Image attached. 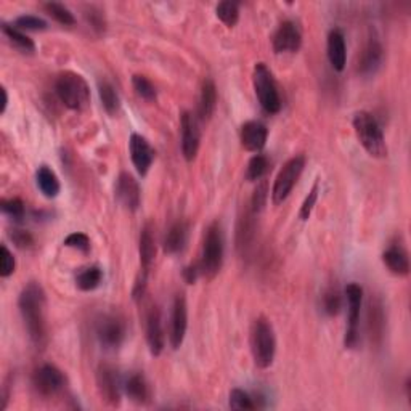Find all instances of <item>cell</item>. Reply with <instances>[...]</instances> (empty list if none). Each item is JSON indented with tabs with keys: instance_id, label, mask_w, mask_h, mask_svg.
<instances>
[{
	"instance_id": "83f0119b",
	"label": "cell",
	"mask_w": 411,
	"mask_h": 411,
	"mask_svg": "<svg viewBox=\"0 0 411 411\" xmlns=\"http://www.w3.org/2000/svg\"><path fill=\"white\" fill-rule=\"evenodd\" d=\"M2 32L5 34V37H7L11 44H13L15 49H18L21 54H26V55H32L34 51H36V44L32 42L31 37H27L25 32L21 31L13 25H7V23H4L2 25Z\"/></svg>"
},
{
	"instance_id": "f546056e",
	"label": "cell",
	"mask_w": 411,
	"mask_h": 411,
	"mask_svg": "<svg viewBox=\"0 0 411 411\" xmlns=\"http://www.w3.org/2000/svg\"><path fill=\"white\" fill-rule=\"evenodd\" d=\"M98 94H100L102 105H103V108H105V111L108 114L114 116L116 113L119 111L121 100H119V95L113 87V84H109L108 80H100V82H98Z\"/></svg>"
},
{
	"instance_id": "6da1fadb",
	"label": "cell",
	"mask_w": 411,
	"mask_h": 411,
	"mask_svg": "<svg viewBox=\"0 0 411 411\" xmlns=\"http://www.w3.org/2000/svg\"><path fill=\"white\" fill-rule=\"evenodd\" d=\"M45 305H47V299H45L44 288L36 281L27 283L20 294L18 307L23 320H25L29 339L37 349H44L47 344Z\"/></svg>"
},
{
	"instance_id": "8992f818",
	"label": "cell",
	"mask_w": 411,
	"mask_h": 411,
	"mask_svg": "<svg viewBox=\"0 0 411 411\" xmlns=\"http://www.w3.org/2000/svg\"><path fill=\"white\" fill-rule=\"evenodd\" d=\"M252 82L260 106L270 114H276L280 111L281 98L280 94H278L274 74H271L265 63H257V65L254 66Z\"/></svg>"
},
{
	"instance_id": "5b68a950",
	"label": "cell",
	"mask_w": 411,
	"mask_h": 411,
	"mask_svg": "<svg viewBox=\"0 0 411 411\" xmlns=\"http://www.w3.org/2000/svg\"><path fill=\"white\" fill-rule=\"evenodd\" d=\"M223 262V233L219 222H212L206 230L202 256L200 262L201 275L206 280H214L219 275Z\"/></svg>"
},
{
	"instance_id": "bcb514c9",
	"label": "cell",
	"mask_w": 411,
	"mask_h": 411,
	"mask_svg": "<svg viewBox=\"0 0 411 411\" xmlns=\"http://www.w3.org/2000/svg\"><path fill=\"white\" fill-rule=\"evenodd\" d=\"M200 275H201L200 264L198 265H190V267H187L183 270V278H185V281L188 283V285H193V283H196V280H198Z\"/></svg>"
},
{
	"instance_id": "5bb4252c",
	"label": "cell",
	"mask_w": 411,
	"mask_h": 411,
	"mask_svg": "<svg viewBox=\"0 0 411 411\" xmlns=\"http://www.w3.org/2000/svg\"><path fill=\"white\" fill-rule=\"evenodd\" d=\"M188 328V307L183 294H177L172 307V325H171V345L172 349H178L183 344L185 334Z\"/></svg>"
},
{
	"instance_id": "3957f363",
	"label": "cell",
	"mask_w": 411,
	"mask_h": 411,
	"mask_svg": "<svg viewBox=\"0 0 411 411\" xmlns=\"http://www.w3.org/2000/svg\"><path fill=\"white\" fill-rule=\"evenodd\" d=\"M354 129L358 142L367 149V153L373 158H386L387 145L384 140L383 130L374 116L368 111H358L354 116Z\"/></svg>"
},
{
	"instance_id": "836d02e7",
	"label": "cell",
	"mask_w": 411,
	"mask_h": 411,
	"mask_svg": "<svg viewBox=\"0 0 411 411\" xmlns=\"http://www.w3.org/2000/svg\"><path fill=\"white\" fill-rule=\"evenodd\" d=\"M269 169V159L264 154L252 156L251 161L247 163L246 169V180L249 182H257L265 176V172Z\"/></svg>"
},
{
	"instance_id": "4316f807",
	"label": "cell",
	"mask_w": 411,
	"mask_h": 411,
	"mask_svg": "<svg viewBox=\"0 0 411 411\" xmlns=\"http://www.w3.org/2000/svg\"><path fill=\"white\" fill-rule=\"evenodd\" d=\"M187 236H188L187 223L185 222L173 223L164 238V251L167 254L180 252L185 247V243H187Z\"/></svg>"
},
{
	"instance_id": "cb8c5ba5",
	"label": "cell",
	"mask_w": 411,
	"mask_h": 411,
	"mask_svg": "<svg viewBox=\"0 0 411 411\" xmlns=\"http://www.w3.org/2000/svg\"><path fill=\"white\" fill-rule=\"evenodd\" d=\"M217 106V87L211 78H206L201 85L200 95V119L209 121Z\"/></svg>"
},
{
	"instance_id": "7bdbcfd3",
	"label": "cell",
	"mask_w": 411,
	"mask_h": 411,
	"mask_svg": "<svg viewBox=\"0 0 411 411\" xmlns=\"http://www.w3.org/2000/svg\"><path fill=\"white\" fill-rule=\"evenodd\" d=\"M65 246L78 249V251L87 254L90 251V240H89V236L84 233H71L65 240Z\"/></svg>"
},
{
	"instance_id": "ffe728a7",
	"label": "cell",
	"mask_w": 411,
	"mask_h": 411,
	"mask_svg": "<svg viewBox=\"0 0 411 411\" xmlns=\"http://www.w3.org/2000/svg\"><path fill=\"white\" fill-rule=\"evenodd\" d=\"M381 63H383V47L376 39H369L358 63V71L364 76H372L381 68Z\"/></svg>"
},
{
	"instance_id": "e0dca14e",
	"label": "cell",
	"mask_w": 411,
	"mask_h": 411,
	"mask_svg": "<svg viewBox=\"0 0 411 411\" xmlns=\"http://www.w3.org/2000/svg\"><path fill=\"white\" fill-rule=\"evenodd\" d=\"M129 149H130V158L132 163H134L137 172L140 176H147V172L149 171V167L153 164L154 159V149L152 148V145L148 143V140L138 134L130 135L129 142Z\"/></svg>"
},
{
	"instance_id": "ee69618b",
	"label": "cell",
	"mask_w": 411,
	"mask_h": 411,
	"mask_svg": "<svg viewBox=\"0 0 411 411\" xmlns=\"http://www.w3.org/2000/svg\"><path fill=\"white\" fill-rule=\"evenodd\" d=\"M317 200H318V182H315L314 188L310 190L309 196H307L302 207H300V212H299L300 220H307L310 217V214H312V211H314V206H315Z\"/></svg>"
},
{
	"instance_id": "60d3db41",
	"label": "cell",
	"mask_w": 411,
	"mask_h": 411,
	"mask_svg": "<svg viewBox=\"0 0 411 411\" xmlns=\"http://www.w3.org/2000/svg\"><path fill=\"white\" fill-rule=\"evenodd\" d=\"M15 267L16 262L13 254H11L7 246L2 245V247H0V276L8 278L10 275H13Z\"/></svg>"
},
{
	"instance_id": "ab89813d",
	"label": "cell",
	"mask_w": 411,
	"mask_h": 411,
	"mask_svg": "<svg viewBox=\"0 0 411 411\" xmlns=\"http://www.w3.org/2000/svg\"><path fill=\"white\" fill-rule=\"evenodd\" d=\"M269 198V185L265 180L260 182L256 190H254V195H252V200H251V211L254 214H259L260 211L264 209L265 202H267Z\"/></svg>"
},
{
	"instance_id": "b9f144b4",
	"label": "cell",
	"mask_w": 411,
	"mask_h": 411,
	"mask_svg": "<svg viewBox=\"0 0 411 411\" xmlns=\"http://www.w3.org/2000/svg\"><path fill=\"white\" fill-rule=\"evenodd\" d=\"M84 16H85L87 23H89V25L92 26V29H95L98 34L105 31V25H106L105 16H103L100 10H97L95 7H90V8L85 10Z\"/></svg>"
},
{
	"instance_id": "9a60e30c",
	"label": "cell",
	"mask_w": 411,
	"mask_h": 411,
	"mask_svg": "<svg viewBox=\"0 0 411 411\" xmlns=\"http://www.w3.org/2000/svg\"><path fill=\"white\" fill-rule=\"evenodd\" d=\"M147 343L149 347V352H152V355L158 357L163 354L164 350V344H166V339H164V329H163V321H161V312L158 307L154 304H152L148 307L147 310Z\"/></svg>"
},
{
	"instance_id": "f35d334b",
	"label": "cell",
	"mask_w": 411,
	"mask_h": 411,
	"mask_svg": "<svg viewBox=\"0 0 411 411\" xmlns=\"http://www.w3.org/2000/svg\"><path fill=\"white\" fill-rule=\"evenodd\" d=\"M15 26L21 31H44L47 29V21L34 15H23L16 18Z\"/></svg>"
},
{
	"instance_id": "7dc6e473",
	"label": "cell",
	"mask_w": 411,
	"mask_h": 411,
	"mask_svg": "<svg viewBox=\"0 0 411 411\" xmlns=\"http://www.w3.org/2000/svg\"><path fill=\"white\" fill-rule=\"evenodd\" d=\"M2 97H4L2 113H5V109H7V105H8V95H7V90H5V87H2Z\"/></svg>"
},
{
	"instance_id": "9c48e42d",
	"label": "cell",
	"mask_w": 411,
	"mask_h": 411,
	"mask_svg": "<svg viewBox=\"0 0 411 411\" xmlns=\"http://www.w3.org/2000/svg\"><path fill=\"white\" fill-rule=\"evenodd\" d=\"M97 338L105 349H118L125 339V323L118 315H103L97 323Z\"/></svg>"
},
{
	"instance_id": "30bf717a",
	"label": "cell",
	"mask_w": 411,
	"mask_h": 411,
	"mask_svg": "<svg viewBox=\"0 0 411 411\" xmlns=\"http://www.w3.org/2000/svg\"><path fill=\"white\" fill-rule=\"evenodd\" d=\"M201 130L198 118L193 113L185 111L182 114V154L183 158L192 163L200 152Z\"/></svg>"
},
{
	"instance_id": "4dcf8cb0",
	"label": "cell",
	"mask_w": 411,
	"mask_h": 411,
	"mask_svg": "<svg viewBox=\"0 0 411 411\" xmlns=\"http://www.w3.org/2000/svg\"><path fill=\"white\" fill-rule=\"evenodd\" d=\"M103 274L98 267H89L84 269L80 274L76 276V285L80 291H94L95 288L100 286Z\"/></svg>"
},
{
	"instance_id": "7a4b0ae2",
	"label": "cell",
	"mask_w": 411,
	"mask_h": 411,
	"mask_svg": "<svg viewBox=\"0 0 411 411\" xmlns=\"http://www.w3.org/2000/svg\"><path fill=\"white\" fill-rule=\"evenodd\" d=\"M55 92L63 105L73 111H82L90 103L89 85L78 73H61L55 82Z\"/></svg>"
},
{
	"instance_id": "8fae6325",
	"label": "cell",
	"mask_w": 411,
	"mask_h": 411,
	"mask_svg": "<svg viewBox=\"0 0 411 411\" xmlns=\"http://www.w3.org/2000/svg\"><path fill=\"white\" fill-rule=\"evenodd\" d=\"M97 384L103 400L111 407H118L121 403V383L118 372L111 364H100L97 372Z\"/></svg>"
},
{
	"instance_id": "ba28073f",
	"label": "cell",
	"mask_w": 411,
	"mask_h": 411,
	"mask_svg": "<svg viewBox=\"0 0 411 411\" xmlns=\"http://www.w3.org/2000/svg\"><path fill=\"white\" fill-rule=\"evenodd\" d=\"M347 304H349V325L345 329V347L347 349H355L360 341V329H358V321H360V310L363 300V289L357 283H350L345 288Z\"/></svg>"
},
{
	"instance_id": "4fadbf2b",
	"label": "cell",
	"mask_w": 411,
	"mask_h": 411,
	"mask_svg": "<svg viewBox=\"0 0 411 411\" xmlns=\"http://www.w3.org/2000/svg\"><path fill=\"white\" fill-rule=\"evenodd\" d=\"M302 47V34L294 21H283L274 36L276 54H296Z\"/></svg>"
},
{
	"instance_id": "7402d4cb",
	"label": "cell",
	"mask_w": 411,
	"mask_h": 411,
	"mask_svg": "<svg viewBox=\"0 0 411 411\" xmlns=\"http://www.w3.org/2000/svg\"><path fill=\"white\" fill-rule=\"evenodd\" d=\"M383 262L391 274L405 276L410 271V260L408 254L405 252V249L398 245H392L384 251L383 254Z\"/></svg>"
},
{
	"instance_id": "d4e9b609",
	"label": "cell",
	"mask_w": 411,
	"mask_h": 411,
	"mask_svg": "<svg viewBox=\"0 0 411 411\" xmlns=\"http://www.w3.org/2000/svg\"><path fill=\"white\" fill-rule=\"evenodd\" d=\"M125 393L129 395L132 402H135L138 405H145L149 402V397H152V391H149L148 381L145 379V376L140 373L132 374L125 383Z\"/></svg>"
},
{
	"instance_id": "277c9868",
	"label": "cell",
	"mask_w": 411,
	"mask_h": 411,
	"mask_svg": "<svg viewBox=\"0 0 411 411\" xmlns=\"http://www.w3.org/2000/svg\"><path fill=\"white\" fill-rule=\"evenodd\" d=\"M275 350L276 339L274 328H271L267 318L260 317L252 323L251 328V352L254 363L262 369L271 367L275 358Z\"/></svg>"
},
{
	"instance_id": "f6af8a7d",
	"label": "cell",
	"mask_w": 411,
	"mask_h": 411,
	"mask_svg": "<svg viewBox=\"0 0 411 411\" xmlns=\"http://www.w3.org/2000/svg\"><path fill=\"white\" fill-rule=\"evenodd\" d=\"M10 236H11V240H13L15 245L18 246L20 249H27L34 245L31 233H29V231H26V230H13L10 233Z\"/></svg>"
},
{
	"instance_id": "e575fe53",
	"label": "cell",
	"mask_w": 411,
	"mask_h": 411,
	"mask_svg": "<svg viewBox=\"0 0 411 411\" xmlns=\"http://www.w3.org/2000/svg\"><path fill=\"white\" fill-rule=\"evenodd\" d=\"M132 85H134L137 95L143 98L145 102L156 100V87L148 78L140 76V74H135V76L132 78Z\"/></svg>"
},
{
	"instance_id": "484cf974",
	"label": "cell",
	"mask_w": 411,
	"mask_h": 411,
	"mask_svg": "<svg viewBox=\"0 0 411 411\" xmlns=\"http://www.w3.org/2000/svg\"><path fill=\"white\" fill-rule=\"evenodd\" d=\"M36 180L37 187L44 196L47 198H56L58 193H60L61 185L58 180L56 173L50 169L49 166H40L36 173Z\"/></svg>"
},
{
	"instance_id": "d6a6232c",
	"label": "cell",
	"mask_w": 411,
	"mask_h": 411,
	"mask_svg": "<svg viewBox=\"0 0 411 411\" xmlns=\"http://www.w3.org/2000/svg\"><path fill=\"white\" fill-rule=\"evenodd\" d=\"M44 8L47 10V13L54 18L56 23H60L63 26H74L76 25V18L71 13V10L66 8L65 5L56 4V2H49L44 5Z\"/></svg>"
},
{
	"instance_id": "1f68e13d",
	"label": "cell",
	"mask_w": 411,
	"mask_h": 411,
	"mask_svg": "<svg viewBox=\"0 0 411 411\" xmlns=\"http://www.w3.org/2000/svg\"><path fill=\"white\" fill-rule=\"evenodd\" d=\"M217 18L223 23L227 27H235L236 23L240 20V7L236 2H230V0H225V2H220L216 8Z\"/></svg>"
},
{
	"instance_id": "f1b7e54d",
	"label": "cell",
	"mask_w": 411,
	"mask_h": 411,
	"mask_svg": "<svg viewBox=\"0 0 411 411\" xmlns=\"http://www.w3.org/2000/svg\"><path fill=\"white\" fill-rule=\"evenodd\" d=\"M256 219V214L252 211H249L245 214V217L240 219L238 223V233H236V247L240 249L241 252H245L246 249L251 246L252 236H254V220Z\"/></svg>"
},
{
	"instance_id": "7c38bea8",
	"label": "cell",
	"mask_w": 411,
	"mask_h": 411,
	"mask_svg": "<svg viewBox=\"0 0 411 411\" xmlns=\"http://www.w3.org/2000/svg\"><path fill=\"white\" fill-rule=\"evenodd\" d=\"M34 387L44 397L56 395L65 387V376L54 364H42L34 373Z\"/></svg>"
},
{
	"instance_id": "8d00e7d4",
	"label": "cell",
	"mask_w": 411,
	"mask_h": 411,
	"mask_svg": "<svg viewBox=\"0 0 411 411\" xmlns=\"http://www.w3.org/2000/svg\"><path fill=\"white\" fill-rule=\"evenodd\" d=\"M0 207H2V212L5 214V216L16 220V222H20L21 219H25V212H26L25 202H23L20 198L2 200Z\"/></svg>"
},
{
	"instance_id": "d590c367",
	"label": "cell",
	"mask_w": 411,
	"mask_h": 411,
	"mask_svg": "<svg viewBox=\"0 0 411 411\" xmlns=\"http://www.w3.org/2000/svg\"><path fill=\"white\" fill-rule=\"evenodd\" d=\"M323 307L329 317H336L343 307V296H341L338 288H329L323 296Z\"/></svg>"
},
{
	"instance_id": "d6986e66",
	"label": "cell",
	"mask_w": 411,
	"mask_h": 411,
	"mask_svg": "<svg viewBox=\"0 0 411 411\" xmlns=\"http://www.w3.org/2000/svg\"><path fill=\"white\" fill-rule=\"evenodd\" d=\"M140 265H142V274L143 276H148L149 270L153 269L154 259H156V236H154V227L152 223H147L140 233Z\"/></svg>"
},
{
	"instance_id": "44dd1931",
	"label": "cell",
	"mask_w": 411,
	"mask_h": 411,
	"mask_svg": "<svg viewBox=\"0 0 411 411\" xmlns=\"http://www.w3.org/2000/svg\"><path fill=\"white\" fill-rule=\"evenodd\" d=\"M328 60L336 71H343L345 68V39L339 29H333L328 34Z\"/></svg>"
},
{
	"instance_id": "2e32d148",
	"label": "cell",
	"mask_w": 411,
	"mask_h": 411,
	"mask_svg": "<svg viewBox=\"0 0 411 411\" xmlns=\"http://www.w3.org/2000/svg\"><path fill=\"white\" fill-rule=\"evenodd\" d=\"M116 198L127 211H137L142 201L140 187L130 173L123 172L116 182Z\"/></svg>"
},
{
	"instance_id": "603a6c76",
	"label": "cell",
	"mask_w": 411,
	"mask_h": 411,
	"mask_svg": "<svg viewBox=\"0 0 411 411\" xmlns=\"http://www.w3.org/2000/svg\"><path fill=\"white\" fill-rule=\"evenodd\" d=\"M384 307L378 297H372L368 305V329L369 338L374 344H379L384 333Z\"/></svg>"
},
{
	"instance_id": "ac0fdd59",
	"label": "cell",
	"mask_w": 411,
	"mask_h": 411,
	"mask_svg": "<svg viewBox=\"0 0 411 411\" xmlns=\"http://www.w3.org/2000/svg\"><path fill=\"white\" fill-rule=\"evenodd\" d=\"M240 138L243 148L251 153H259L262 152L265 143H267L269 130L267 127L262 123H259V121H247V123H245L241 127Z\"/></svg>"
},
{
	"instance_id": "52a82bcc",
	"label": "cell",
	"mask_w": 411,
	"mask_h": 411,
	"mask_svg": "<svg viewBox=\"0 0 411 411\" xmlns=\"http://www.w3.org/2000/svg\"><path fill=\"white\" fill-rule=\"evenodd\" d=\"M305 167V158L304 156H294L288 161V163L281 167V171L278 172L275 178L274 188H271V201L275 206H280L281 202L288 200V196L291 195L294 185L297 183L300 173H302Z\"/></svg>"
},
{
	"instance_id": "74e56055",
	"label": "cell",
	"mask_w": 411,
	"mask_h": 411,
	"mask_svg": "<svg viewBox=\"0 0 411 411\" xmlns=\"http://www.w3.org/2000/svg\"><path fill=\"white\" fill-rule=\"evenodd\" d=\"M228 405L231 410H256L257 408V405L254 403L252 398L241 389H233L230 392Z\"/></svg>"
}]
</instances>
